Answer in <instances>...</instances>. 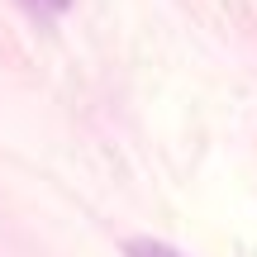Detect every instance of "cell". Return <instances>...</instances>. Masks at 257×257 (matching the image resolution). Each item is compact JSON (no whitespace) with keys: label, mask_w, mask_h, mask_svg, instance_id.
Returning <instances> with one entry per match:
<instances>
[{"label":"cell","mask_w":257,"mask_h":257,"mask_svg":"<svg viewBox=\"0 0 257 257\" xmlns=\"http://www.w3.org/2000/svg\"><path fill=\"white\" fill-rule=\"evenodd\" d=\"M128 257H181V252H172L167 243H153V238H134V243H124Z\"/></svg>","instance_id":"obj_1"},{"label":"cell","mask_w":257,"mask_h":257,"mask_svg":"<svg viewBox=\"0 0 257 257\" xmlns=\"http://www.w3.org/2000/svg\"><path fill=\"white\" fill-rule=\"evenodd\" d=\"M24 5L38 15H62V10H72V0H24Z\"/></svg>","instance_id":"obj_2"}]
</instances>
